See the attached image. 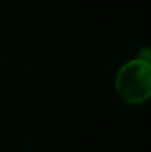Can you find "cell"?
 Segmentation results:
<instances>
[{"label":"cell","mask_w":151,"mask_h":152,"mask_svg":"<svg viewBox=\"0 0 151 152\" xmlns=\"http://www.w3.org/2000/svg\"><path fill=\"white\" fill-rule=\"evenodd\" d=\"M116 90L127 103L138 105L151 98V62L142 58L126 62L116 75Z\"/></svg>","instance_id":"1"}]
</instances>
